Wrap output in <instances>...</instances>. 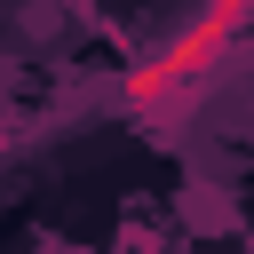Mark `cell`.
Instances as JSON below:
<instances>
[{"label":"cell","instance_id":"6da1fadb","mask_svg":"<svg viewBox=\"0 0 254 254\" xmlns=\"http://www.w3.org/2000/svg\"><path fill=\"white\" fill-rule=\"evenodd\" d=\"M246 16H254V0H214L190 32H175V40H167L135 79H127V103H143V111H151V103H167L175 87H198V79H206L238 40H246Z\"/></svg>","mask_w":254,"mask_h":254}]
</instances>
